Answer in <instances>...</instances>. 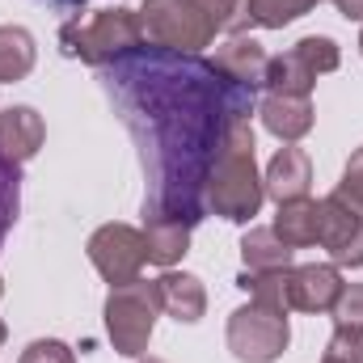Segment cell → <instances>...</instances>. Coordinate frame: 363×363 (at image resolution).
<instances>
[{"instance_id":"cell-28","label":"cell","mask_w":363,"mask_h":363,"mask_svg":"<svg viewBox=\"0 0 363 363\" xmlns=\"http://www.w3.org/2000/svg\"><path fill=\"white\" fill-rule=\"evenodd\" d=\"M194 4H199V13L216 26V34L228 30V26L237 21V13H241V0H194Z\"/></svg>"},{"instance_id":"cell-3","label":"cell","mask_w":363,"mask_h":363,"mask_svg":"<svg viewBox=\"0 0 363 363\" xmlns=\"http://www.w3.org/2000/svg\"><path fill=\"white\" fill-rule=\"evenodd\" d=\"M140 43H144V30H140V13L131 9H97L89 17H68L60 30V51L89 68L114 64Z\"/></svg>"},{"instance_id":"cell-4","label":"cell","mask_w":363,"mask_h":363,"mask_svg":"<svg viewBox=\"0 0 363 363\" xmlns=\"http://www.w3.org/2000/svg\"><path fill=\"white\" fill-rule=\"evenodd\" d=\"M157 313H161L157 283L131 279L123 287H110V296H106V334H110V342L123 359H144V351L152 342V330H157Z\"/></svg>"},{"instance_id":"cell-1","label":"cell","mask_w":363,"mask_h":363,"mask_svg":"<svg viewBox=\"0 0 363 363\" xmlns=\"http://www.w3.org/2000/svg\"><path fill=\"white\" fill-rule=\"evenodd\" d=\"M101 93L127 127L144 165V216H207V178L237 123L254 114L258 89L228 81L211 60L135 47L97 68Z\"/></svg>"},{"instance_id":"cell-34","label":"cell","mask_w":363,"mask_h":363,"mask_svg":"<svg viewBox=\"0 0 363 363\" xmlns=\"http://www.w3.org/2000/svg\"><path fill=\"white\" fill-rule=\"evenodd\" d=\"M0 296H4V279H0Z\"/></svg>"},{"instance_id":"cell-17","label":"cell","mask_w":363,"mask_h":363,"mask_svg":"<svg viewBox=\"0 0 363 363\" xmlns=\"http://www.w3.org/2000/svg\"><path fill=\"white\" fill-rule=\"evenodd\" d=\"M313 4H321V0H241V13H237V21H233L228 30H233V34H241L245 26L283 30V26H291L296 17H304Z\"/></svg>"},{"instance_id":"cell-20","label":"cell","mask_w":363,"mask_h":363,"mask_svg":"<svg viewBox=\"0 0 363 363\" xmlns=\"http://www.w3.org/2000/svg\"><path fill=\"white\" fill-rule=\"evenodd\" d=\"M291 254L296 250L283 245L274 228H250L241 237V262H245V271H287Z\"/></svg>"},{"instance_id":"cell-6","label":"cell","mask_w":363,"mask_h":363,"mask_svg":"<svg viewBox=\"0 0 363 363\" xmlns=\"http://www.w3.org/2000/svg\"><path fill=\"white\" fill-rule=\"evenodd\" d=\"M291 342L287 313H274L267 304H241L228 317V351L241 363H274Z\"/></svg>"},{"instance_id":"cell-30","label":"cell","mask_w":363,"mask_h":363,"mask_svg":"<svg viewBox=\"0 0 363 363\" xmlns=\"http://www.w3.org/2000/svg\"><path fill=\"white\" fill-rule=\"evenodd\" d=\"M47 4H55L64 17H81L85 13V0H47Z\"/></svg>"},{"instance_id":"cell-21","label":"cell","mask_w":363,"mask_h":363,"mask_svg":"<svg viewBox=\"0 0 363 363\" xmlns=\"http://www.w3.org/2000/svg\"><path fill=\"white\" fill-rule=\"evenodd\" d=\"M287 271H241L237 287L250 291L254 304H267L274 313H291V304H287Z\"/></svg>"},{"instance_id":"cell-24","label":"cell","mask_w":363,"mask_h":363,"mask_svg":"<svg viewBox=\"0 0 363 363\" xmlns=\"http://www.w3.org/2000/svg\"><path fill=\"white\" fill-rule=\"evenodd\" d=\"M321 363H363V330L338 325L330 347H325V355H321Z\"/></svg>"},{"instance_id":"cell-11","label":"cell","mask_w":363,"mask_h":363,"mask_svg":"<svg viewBox=\"0 0 363 363\" xmlns=\"http://www.w3.org/2000/svg\"><path fill=\"white\" fill-rule=\"evenodd\" d=\"M43 135H47V127H43V114L34 106H9V110H0V152L9 161L26 165L43 148Z\"/></svg>"},{"instance_id":"cell-31","label":"cell","mask_w":363,"mask_h":363,"mask_svg":"<svg viewBox=\"0 0 363 363\" xmlns=\"http://www.w3.org/2000/svg\"><path fill=\"white\" fill-rule=\"evenodd\" d=\"M4 334H9V330H4V321H0V342H4Z\"/></svg>"},{"instance_id":"cell-5","label":"cell","mask_w":363,"mask_h":363,"mask_svg":"<svg viewBox=\"0 0 363 363\" xmlns=\"http://www.w3.org/2000/svg\"><path fill=\"white\" fill-rule=\"evenodd\" d=\"M140 30H144L148 47L186 51V55H199V47H207L216 38V26L199 13L194 0H144Z\"/></svg>"},{"instance_id":"cell-16","label":"cell","mask_w":363,"mask_h":363,"mask_svg":"<svg viewBox=\"0 0 363 363\" xmlns=\"http://www.w3.org/2000/svg\"><path fill=\"white\" fill-rule=\"evenodd\" d=\"M274 233H279V241H283V245H291V250L317 245V237H321V203H313V199L279 203Z\"/></svg>"},{"instance_id":"cell-13","label":"cell","mask_w":363,"mask_h":363,"mask_svg":"<svg viewBox=\"0 0 363 363\" xmlns=\"http://www.w3.org/2000/svg\"><path fill=\"white\" fill-rule=\"evenodd\" d=\"M157 283V300H161V313H169L174 321L182 325H194L203 313H207V291H203V283L194 279V274L186 271H169L161 274V279H152Z\"/></svg>"},{"instance_id":"cell-18","label":"cell","mask_w":363,"mask_h":363,"mask_svg":"<svg viewBox=\"0 0 363 363\" xmlns=\"http://www.w3.org/2000/svg\"><path fill=\"white\" fill-rule=\"evenodd\" d=\"M34 60H38L34 34L26 26H0V85H13V81L30 77Z\"/></svg>"},{"instance_id":"cell-9","label":"cell","mask_w":363,"mask_h":363,"mask_svg":"<svg viewBox=\"0 0 363 363\" xmlns=\"http://www.w3.org/2000/svg\"><path fill=\"white\" fill-rule=\"evenodd\" d=\"M342 296V274L330 262L291 267L287 271V304L296 313H330Z\"/></svg>"},{"instance_id":"cell-32","label":"cell","mask_w":363,"mask_h":363,"mask_svg":"<svg viewBox=\"0 0 363 363\" xmlns=\"http://www.w3.org/2000/svg\"><path fill=\"white\" fill-rule=\"evenodd\" d=\"M140 363H165V359H140Z\"/></svg>"},{"instance_id":"cell-14","label":"cell","mask_w":363,"mask_h":363,"mask_svg":"<svg viewBox=\"0 0 363 363\" xmlns=\"http://www.w3.org/2000/svg\"><path fill=\"white\" fill-rule=\"evenodd\" d=\"M258 114H262V127H267L271 135H279L283 144H296V140H304V135L313 131V101H308V97L267 93L262 106H258Z\"/></svg>"},{"instance_id":"cell-12","label":"cell","mask_w":363,"mask_h":363,"mask_svg":"<svg viewBox=\"0 0 363 363\" xmlns=\"http://www.w3.org/2000/svg\"><path fill=\"white\" fill-rule=\"evenodd\" d=\"M211 64H216L228 81L258 89V85H262V77H267L271 55H267V47H262L258 38H250V34H233V38L216 51V60H211Z\"/></svg>"},{"instance_id":"cell-23","label":"cell","mask_w":363,"mask_h":363,"mask_svg":"<svg viewBox=\"0 0 363 363\" xmlns=\"http://www.w3.org/2000/svg\"><path fill=\"white\" fill-rule=\"evenodd\" d=\"M291 51H296V55H300V60H304L317 77H321V72H334V68L342 64L338 43H334V38H325V34H308V38H300Z\"/></svg>"},{"instance_id":"cell-22","label":"cell","mask_w":363,"mask_h":363,"mask_svg":"<svg viewBox=\"0 0 363 363\" xmlns=\"http://www.w3.org/2000/svg\"><path fill=\"white\" fill-rule=\"evenodd\" d=\"M17 211H21V165L0 152V250L9 228L17 224Z\"/></svg>"},{"instance_id":"cell-7","label":"cell","mask_w":363,"mask_h":363,"mask_svg":"<svg viewBox=\"0 0 363 363\" xmlns=\"http://www.w3.org/2000/svg\"><path fill=\"white\" fill-rule=\"evenodd\" d=\"M89 262L110 287H123V283L140 279L144 262H148L144 233L131 228V224H101L89 237Z\"/></svg>"},{"instance_id":"cell-26","label":"cell","mask_w":363,"mask_h":363,"mask_svg":"<svg viewBox=\"0 0 363 363\" xmlns=\"http://www.w3.org/2000/svg\"><path fill=\"white\" fill-rule=\"evenodd\" d=\"M17 363H77V355H72V347L60 342V338H34V342L21 351Z\"/></svg>"},{"instance_id":"cell-2","label":"cell","mask_w":363,"mask_h":363,"mask_svg":"<svg viewBox=\"0 0 363 363\" xmlns=\"http://www.w3.org/2000/svg\"><path fill=\"white\" fill-rule=\"evenodd\" d=\"M267 190L258 178V161H254V127L250 118L237 123L224 140V152L207 178V211H216L228 224H245L258 216Z\"/></svg>"},{"instance_id":"cell-25","label":"cell","mask_w":363,"mask_h":363,"mask_svg":"<svg viewBox=\"0 0 363 363\" xmlns=\"http://www.w3.org/2000/svg\"><path fill=\"white\" fill-rule=\"evenodd\" d=\"M330 313H334V325L363 330V283H342V296Z\"/></svg>"},{"instance_id":"cell-29","label":"cell","mask_w":363,"mask_h":363,"mask_svg":"<svg viewBox=\"0 0 363 363\" xmlns=\"http://www.w3.org/2000/svg\"><path fill=\"white\" fill-rule=\"evenodd\" d=\"M347 21H363V0H334Z\"/></svg>"},{"instance_id":"cell-27","label":"cell","mask_w":363,"mask_h":363,"mask_svg":"<svg viewBox=\"0 0 363 363\" xmlns=\"http://www.w3.org/2000/svg\"><path fill=\"white\" fill-rule=\"evenodd\" d=\"M334 194L363 211V148L351 152V161H347V169H342V182L334 186Z\"/></svg>"},{"instance_id":"cell-19","label":"cell","mask_w":363,"mask_h":363,"mask_svg":"<svg viewBox=\"0 0 363 363\" xmlns=\"http://www.w3.org/2000/svg\"><path fill=\"white\" fill-rule=\"evenodd\" d=\"M267 93H283V97H308L313 85H317V72L296 55V51H283V55H271L267 64V77H262Z\"/></svg>"},{"instance_id":"cell-8","label":"cell","mask_w":363,"mask_h":363,"mask_svg":"<svg viewBox=\"0 0 363 363\" xmlns=\"http://www.w3.org/2000/svg\"><path fill=\"white\" fill-rule=\"evenodd\" d=\"M334 267H363V211L338 194L321 199V237Z\"/></svg>"},{"instance_id":"cell-15","label":"cell","mask_w":363,"mask_h":363,"mask_svg":"<svg viewBox=\"0 0 363 363\" xmlns=\"http://www.w3.org/2000/svg\"><path fill=\"white\" fill-rule=\"evenodd\" d=\"M190 224L186 220H169V216H144V245H148V262L157 267H174L182 254L190 250Z\"/></svg>"},{"instance_id":"cell-10","label":"cell","mask_w":363,"mask_h":363,"mask_svg":"<svg viewBox=\"0 0 363 363\" xmlns=\"http://www.w3.org/2000/svg\"><path fill=\"white\" fill-rule=\"evenodd\" d=\"M308 186H313V165H308L304 148L283 144L271 157V165H267L262 190L271 194L274 203H296V199H308Z\"/></svg>"},{"instance_id":"cell-33","label":"cell","mask_w":363,"mask_h":363,"mask_svg":"<svg viewBox=\"0 0 363 363\" xmlns=\"http://www.w3.org/2000/svg\"><path fill=\"white\" fill-rule=\"evenodd\" d=\"M359 55H363V34H359Z\"/></svg>"}]
</instances>
